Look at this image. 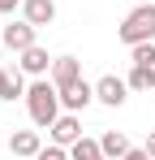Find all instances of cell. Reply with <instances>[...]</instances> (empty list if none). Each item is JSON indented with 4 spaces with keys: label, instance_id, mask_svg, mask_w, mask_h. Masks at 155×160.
Returning <instances> with one entry per match:
<instances>
[{
    "label": "cell",
    "instance_id": "cell-20",
    "mask_svg": "<svg viewBox=\"0 0 155 160\" xmlns=\"http://www.w3.org/2000/svg\"><path fill=\"white\" fill-rule=\"evenodd\" d=\"M138 4H147V0H138Z\"/></svg>",
    "mask_w": 155,
    "mask_h": 160
},
{
    "label": "cell",
    "instance_id": "cell-8",
    "mask_svg": "<svg viewBox=\"0 0 155 160\" xmlns=\"http://www.w3.org/2000/svg\"><path fill=\"white\" fill-rule=\"evenodd\" d=\"M9 152H13V156H39L43 143H39V134H35V130H17L13 138H9Z\"/></svg>",
    "mask_w": 155,
    "mask_h": 160
},
{
    "label": "cell",
    "instance_id": "cell-6",
    "mask_svg": "<svg viewBox=\"0 0 155 160\" xmlns=\"http://www.w3.org/2000/svg\"><path fill=\"white\" fill-rule=\"evenodd\" d=\"M35 30L39 26H30V22H13V26H4V48H13V52H26V48H35Z\"/></svg>",
    "mask_w": 155,
    "mask_h": 160
},
{
    "label": "cell",
    "instance_id": "cell-17",
    "mask_svg": "<svg viewBox=\"0 0 155 160\" xmlns=\"http://www.w3.org/2000/svg\"><path fill=\"white\" fill-rule=\"evenodd\" d=\"M17 4H22V0H0V13H13Z\"/></svg>",
    "mask_w": 155,
    "mask_h": 160
},
{
    "label": "cell",
    "instance_id": "cell-14",
    "mask_svg": "<svg viewBox=\"0 0 155 160\" xmlns=\"http://www.w3.org/2000/svg\"><path fill=\"white\" fill-rule=\"evenodd\" d=\"M129 87H134V91H151V87H155V69H142V65H134V74H129Z\"/></svg>",
    "mask_w": 155,
    "mask_h": 160
},
{
    "label": "cell",
    "instance_id": "cell-15",
    "mask_svg": "<svg viewBox=\"0 0 155 160\" xmlns=\"http://www.w3.org/2000/svg\"><path fill=\"white\" fill-rule=\"evenodd\" d=\"M134 65L155 69V43H134Z\"/></svg>",
    "mask_w": 155,
    "mask_h": 160
},
{
    "label": "cell",
    "instance_id": "cell-4",
    "mask_svg": "<svg viewBox=\"0 0 155 160\" xmlns=\"http://www.w3.org/2000/svg\"><path fill=\"white\" fill-rule=\"evenodd\" d=\"M125 87H129V82H121L116 74H103V78L95 82V100L108 104V108H121V104H125Z\"/></svg>",
    "mask_w": 155,
    "mask_h": 160
},
{
    "label": "cell",
    "instance_id": "cell-13",
    "mask_svg": "<svg viewBox=\"0 0 155 160\" xmlns=\"http://www.w3.org/2000/svg\"><path fill=\"white\" fill-rule=\"evenodd\" d=\"M69 160H108V156H103V147L95 138H78L73 147H69Z\"/></svg>",
    "mask_w": 155,
    "mask_h": 160
},
{
    "label": "cell",
    "instance_id": "cell-10",
    "mask_svg": "<svg viewBox=\"0 0 155 160\" xmlns=\"http://www.w3.org/2000/svg\"><path fill=\"white\" fill-rule=\"evenodd\" d=\"M82 78V65H78V56H56L52 61V82L56 87H65V82Z\"/></svg>",
    "mask_w": 155,
    "mask_h": 160
},
{
    "label": "cell",
    "instance_id": "cell-18",
    "mask_svg": "<svg viewBox=\"0 0 155 160\" xmlns=\"http://www.w3.org/2000/svg\"><path fill=\"white\" fill-rule=\"evenodd\" d=\"M125 160H151V156H147V147H142V152H134V147H129V156Z\"/></svg>",
    "mask_w": 155,
    "mask_h": 160
},
{
    "label": "cell",
    "instance_id": "cell-16",
    "mask_svg": "<svg viewBox=\"0 0 155 160\" xmlns=\"http://www.w3.org/2000/svg\"><path fill=\"white\" fill-rule=\"evenodd\" d=\"M35 160H69V156H65L60 147H48V152H39V156H35Z\"/></svg>",
    "mask_w": 155,
    "mask_h": 160
},
{
    "label": "cell",
    "instance_id": "cell-2",
    "mask_svg": "<svg viewBox=\"0 0 155 160\" xmlns=\"http://www.w3.org/2000/svg\"><path fill=\"white\" fill-rule=\"evenodd\" d=\"M121 39H125L129 48H134V43H155V0L138 4L125 22H121Z\"/></svg>",
    "mask_w": 155,
    "mask_h": 160
},
{
    "label": "cell",
    "instance_id": "cell-5",
    "mask_svg": "<svg viewBox=\"0 0 155 160\" xmlns=\"http://www.w3.org/2000/svg\"><path fill=\"white\" fill-rule=\"evenodd\" d=\"M78 138H82V126H78L73 112H65V117L52 121V143H56V147H73Z\"/></svg>",
    "mask_w": 155,
    "mask_h": 160
},
{
    "label": "cell",
    "instance_id": "cell-7",
    "mask_svg": "<svg viewBox=\"0 0 155 160\" xmlns=\"http://www.w3.org/2000/svg\"><path fill=\"white\" fill-rule=\"evenodd\" d=\"M22 18L30 26H52L56 22V4L52 0H22Z\"/></svg>",
    "mask_w": 155,
    "mask_h": 160
},
{
    "label": "cell",
    "instance_id": "cell-1",
    "mask_svg": "<svg viewBox=\"0 0 155 160\" xmlns=\"http://www.w3.org/2000/svg\"><path fill=\"white\" fill-rule=\"evenodd\" d=\"M26 108H30V121L35 126H43V130H52V121L60 117V91H56V82H30L26 87Z\"/></svg>",
    "mask_w": 155,
    "mask_h": 160
},
{
    "label": "cell",
    "instance_id": "cell-11",
    "mask_svg": "<svg viewBox=\"0 0 155 160\" xmlns=\"http://www.w3.org/2000/svg\"><path fill=\"white\" fill-rule=\"evenodd\" d=\"M48 69H52V61H48V52H43L39 43L22 52V74H35V78H39V74H48Z\"/></svg>",
    "mask_w": 155,
    "mask_h": 160
},
{
    "label": "cell",
    "instance_id": "cell-19",
    "mask_svg": "<svg viewBox=\"0 0 155 160\" xmlns=\"http://www.w3.org/2000/svg\"><path fill=\"white\" fill-rule=\"evenodd\" d=\"M147 156L155 160V134H147Z\"/></svg>",
    "mask_w": 155,
    "mask_h": 160
},
{
    "label": "cell",
    "instance_id": "cell-12",
    "mask_svg": "<svg viewBox=\"0 0 155 160\" xmlns=\"http://www.w3.org/2000/svg\"><path fill=\"white\" fill-rule=\"evenodd\" d=\"M99 147H103L108 160H125V156H129V138H125L121 130H108V134L99 138Z\"/></svg>",
    "mask_w": 155,
    "mask_h": 160
},
{
    "label": "cell",
    "instance_id": "cell-3",
    "mask_svg": "<svg viewBox=\"0 0 155 160\" xmlns=\"http://www.w3.org/2000/svg\"><path fill=\"white\" fill-rule=\"evenodd\" d=\"M56 91H60V104L69 108V112H78V108H86L95 100V87L86 78H73V82H65V87H56Z\"/></svg>",
    "mask_w": 155,
    "mask_h": 160
},
{
    "label": "cell",
    "instance_id": "cell-9",
    "mask_svg": "<svg viewBox=\"0 0 155 160\" xmlns=\"http://www.w3.org/2000/svg\"><path fill=\"white\" fill-rule=\"evenodd\" d=\"M17 95H26V78L22 69H0V100H17Z\"/></svg>",
    "mask_w": 155,
    "mask_h": 160
}]
</instances>
